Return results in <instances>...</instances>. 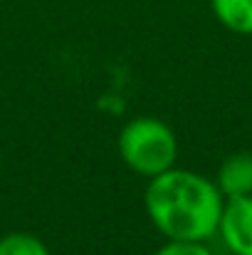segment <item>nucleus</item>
<instances>
[{
  "mask_svg": "<svg viewBox=\"0 0 252 255\" xmlns=\"http://www.w3.org/2000/svg\"><path fill=\"white\" fill-rule=\"evenodd\" d=\"M210 10L225 30L252 35V0H210Z\"/></svg>",
  "mask_w": 252,
  "mask_h": 255,
  "instance_id": "nucleus-5",
  "label": "nucleus"
},
{
  "mask_svg": "<svg viewBox=\"0 0 252 255\" xmlns=\"http://www.w3.org/2000/svg\"><path fill=\"white\" fill-rule=\"evenodd\" d=\"M225 198L252 196V151L230 154L213 178Z\"/></svg>",
  "mask_w": 252,
  "mask_h": 255,
  "instance_id": "nucleus-4",
  "label": "nucleus"
},
{
  "mask_svg": "<svg viewBox=\"0 0 252 255\" xmlns=\"http://www.w3.org/2000/svg\"><path fill=\"white\" fill-rule=\"evenodd\" d=\"M218 238L233 255H252V196L225 198Z\"/></svg>",
  "mask_w": 252,
  "mask_h": 255,
  "instance_id": "nucleus-3",
  "label": "nucleus"
},
{
  "mask_svg": "<svg viewBox=\"0 0 252 255\" xmlns=\"http://www.w3.org/2000/svg\"><path fill=\"white\" fill-rule=\"evenodd\" d=\"M154 255H215L208 243H188V241H166Z\"/></svg>",
  "mask_w": 252,
  "mask_h": 255,
  "instance_id": "nucleus-7",
  "label": "nucleus"
},
{
  "mask_svg": "<svg viewBox=\"0 0 252 255\" xmlns=\"http://www.w3.org/2000/svg\"><path fill=\"white\" fill-rule=\"evenodd\" d=\"M0 255H52L45 241H40L32 233L15 231L0 238Z\"/></svg>",
  "mask_w": 252,
  "mask_h": 255,
  "instance_id": "nucleus-6",
  "label": "nucleus"
},
{
  "mask_svg": "<svg viewBox=\"0 0 252 255\" xmlns=\"http://www.w3.org/2000/svg\"><path fill=\"white\" fill-rule=\"evenodd\" d=\"M144 206L154 228L166 241L208 243L218 236L225 196L213 178L173 166L149 178Z\"/></svg>",
  "mask_w": 252,
  "mask_h": 255,
  "instance_id": "nucleus-1",
  "label": "nucleus"
},
{
  "mask_svg": "<svg viewBox=\"0 0 252 255\" xmlns=\"http://www.w3.org/2000/svg\"><path fill=\"white\" fill-rule=\"evenodd\" d=\"M116 149L126 169L146 181L173 169L178 161V136L156 117H136L126 122L119 131Z\"/></svg>",
  "mask_w": 252,
  "mask_h": 255,
  "instance_id": "nucleus-2",
  "label": "nucleus"
}]
</instances>
